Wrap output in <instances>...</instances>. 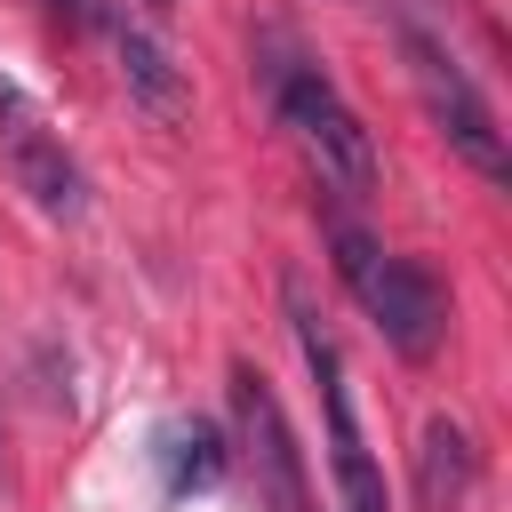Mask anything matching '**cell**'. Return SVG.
<instances>
[{
  "mask_svg": "<svg viewBox=\"0 0 512 512\" xmlns=\"http://www.w3.org/2000/svg\"><path fill=\"white\" fill-rule=\"evenodd\" d=\"M256 72H264V96H272L280 128L296 136L304 168L320 176V192L368 200V192H376V144H368V128H360V112L336 96V80H328L304 48H288L280 32L256 40Z\"/></svg>",
  "mask_w": 512,
  "mask_h": 512,
  "instance_id": "1",
  "label": "cell"
},
{
  "mask_svg": "<svg viewBox=\"0 0 512 512\" xmlns=\"http://www.w3.org/2000/svg\"><path fill=\"white\" fill-rule=\"evenodd\" d=\"M400 48H408V72H416V96H424L432 128H440L488 184H504V176H512V152H504V128H496L488 96L464 80V64H456L440 40H424V32H400Z\"/></svg>",
  "mask_w": 512,
  "mask_h": 512,
  "instance_id": "3",
  "label": "cell"
},
{
  "mask_svg": "<svg viewBox=\"0 0 512 512\" xmlns=\"http://www.w3.org/2000/svg\"><path fill=\"white\" fill-rule=\"evenodd\" d=\"M152 464H160V488H168V496H192V488H216V480H224L232 448H224V432H216L208 416H168V424L152 432Z\"/></svg>",
  "mask_w": 512,
  "mask_h": 512,
  "instance_id": "8",
  "label": "cell"
},
{
  "mask_svg": "<svg viewBox=\"0 0 512 512\" xmlns=\"http://www.w3.org/2000/svg\"><path fill=\"white\" fill-rule=\"evenodd\" d=\"M112 48H120V80H128V96H136L152 120H184V112H192V88H184L176 56H168V48H160L144 24L112 16Z\"/></svg>",
  "mask_w": 512,
  "mask_h": 512,
  "instance_id": "7",
  "label": "cell"
},
{
  "mask_svg": "<svg viewBox=\"0 0 512 512\" xmlns=\"http://www.w3.org/2000/svg\"><path fill=\"white\" fill-rule=\"evenodd\" d=\"M288 312H296V336H304V360L320 376V400H328V456H336V488H344V512H392L384 504V472L360 440V416H352V392H344V368H336V344L320 336V320L304 312V296L288 288Z\"/></svg>",
  "mask_w": 512,
  "mask_h": 512,
  "instance_id": "5",
  "label": "cell"
},
{
  "mask_svg": "<svg viewBox=\"0 0 512 512\" xmlns=\"http://www.w3.org/2000/svg\"><path fill=\"white\" fill-rule=\"evenodd\" d=\"M472 488V440L456 416H432L424 424V448H416V504L424 512H456Z\"/></svg>",
  "mask_w": 512,
  "mask_h": 512,
  "instance_id": "9",
  "label": "cell"
},
{
  "mask_svg": "<svg viewBox=\"0 0 512 512\" xmlns=\"http://www.w3.org/2000/svg\"><path fill=\"white\" fill-rule=\"evenodd\" d=\"M328 248H336V272H344V288L360 296V312L384 328V344H392L400 360H432L440 336H448V296H440V280H432L416 256L376 248V240L352 232V224H328Z\"/></svg>",
  "mask_w": 512,
  "mask_h": 512,
  "instance_id": "2",
  "label": "cell"
},
{
  "mask_svg": "<svg viewBox=\"0 0 512 512\" xmlns=\"http://www.w3.org/2000/svg\"><path fill=\"white\" fill-rule=\"evenodd\" d=\"M48 16H56L64 32H88V24H104L112 8H104V0H48Z\"/></svg>",
  "mask_w": 512,
  "mask_h": 512,
  "instance_id": "10",
  "label": "cell"
},
{
  "mask_svg": "<svg viewBox=\"0 0 512 512\" xmlns=\"http://www.w3.org/2000/svg\"><path fill=\"white\" fill-rule=\"evenodd\" d=\"M0 160L16 176V192L40 208V216H80V168L64 152V136L40 120V104L0 72Z\"/></svg>",
  "mask_w": 512,
  "mask_h": 512,
  "instance_id": "4",
  "label": "cell"
},
{
  "mask_svg": "<svg viewBox=\"0 0 512 512\" xmlns=\"http://www.w3.org/2000/svg\"><path fill=\"white\" fill-rule=\"evenodd\" d=\"M232 416H240V440H248V464H256V496L272 512H312L296 432H288V416H280V400H272V384L256 368H232Z\"/></svg>",
  "mask_w": 512,
  "mask_h": 512,
  "instance_id": "6",
  "label": "cell"
}]
</instances>
